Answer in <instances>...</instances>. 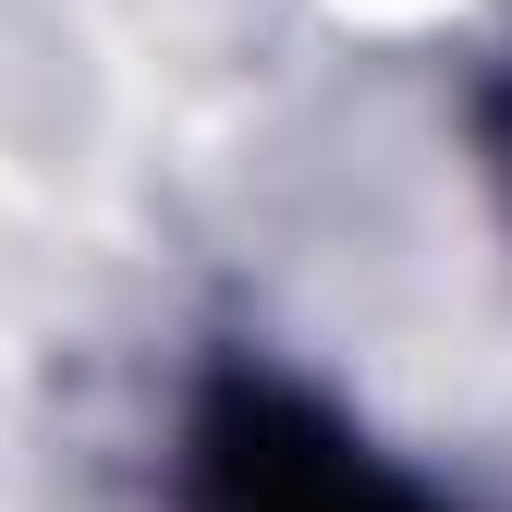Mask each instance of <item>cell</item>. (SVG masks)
<instances>
[{
	"label": "cell",
	"mask_w": 512,
	"mask_h": 512,
	"mask_svg": "<svg viewBox=\"0 0 512 512\" xmlns=\"http://www.w3.org/2000/svg\"><path fill=\"white\" fill-rule=\"evenodd\" d=\"M256 512H391L354 464H256Z\"/></svg>",
	"instance_id": "cell-1"
}]
</instances>
